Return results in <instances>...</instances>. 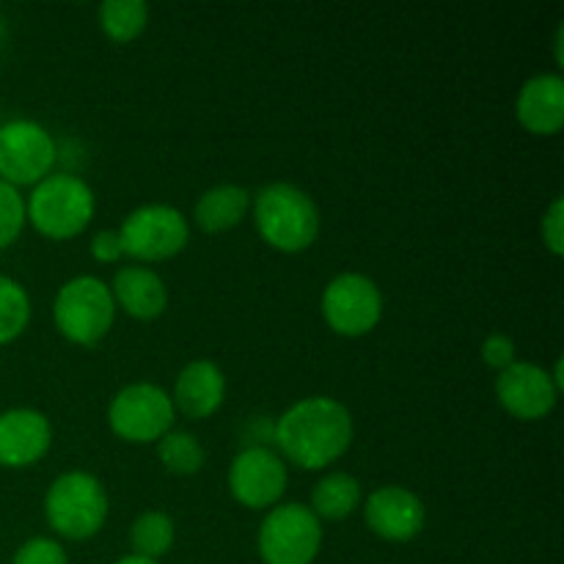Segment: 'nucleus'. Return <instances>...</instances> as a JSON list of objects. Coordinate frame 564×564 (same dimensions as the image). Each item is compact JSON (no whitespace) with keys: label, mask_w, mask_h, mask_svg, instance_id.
I'll use <instances>...</instances> for the list:
<instances>
[{"label":"nucleus","mask_w":564,"mask_h":564,"mask_svg":"<svg viewBox=\"0 0 564 564\" xmlns=\"http://www.w3.org/2000/svg\"><path fill=\"white\" fill-rule=\"evenodd\" d=\"M356 438L352 413L336 397H303L273 424V441L284 463L301 471H323L347 455Z\"/></svg>","instance_id":"f257e3e1"},{"label":"nucleus","mask_w":564,"mask_h":564,"mask_svg":"<svg viewBox=\"0 0 564 564\" xmlns=\"http://www.w3.org/2000/svg\"><path fill=\"white\" fill-rule=\"evenodd\" d=\"M257 235L279 253H303L317 242L323 215L317 202L292 182H270L251 198Z\"/></svg>","instance_id":"f03ea898"},{"label":"nucleus","mask_w":564,"mask_h":564,"mask_svg":"<svg viewBox=\"0 0 564 564\" xmlns=\"http://www.w3.org/2000/svg\"><path fill=\"white\" fill-rule=\"evenodd\" d=\"M97 213V196L83 176L58 174L44 176L25 196V224L47 240L64 242L75 240Z\"/></svg>","instance_id":"7ed1b4c3"},{"label":"nucleus","mask_w":564,"mask_h":564,"mask_svg":"<svg viewBox=\"0 0 564 564\" xmlns=\"http://www.w3.org/2000/svg\"><path fill=\"white\" fill-rule=\"evenodd\" d=\"M110 501L102 479L88 471H66L44 494V521L55 538L83 543L97 538L108 523Z\"/></svg>","instance_id":"20e7f679"},{"label":"nucleus","mask_w":564,"mask_h":564,"mask_svg":"<svg viewBox=\"0 0 564 564\" xmlns=\"http://www.w3.org/2000/svg\"><path fill=\"white\" fill-rule=\"evenodd\" d=\"M116 303L110 286L97 275H75L53 301V323L66 341L77 347H97L116 323Z\"/></svg>","instance_id":"39448f33"},{"label":"nucleus","mask_w":564,"mask_h":564,"mask_svg":"<svg viewBox=\"0 0 564 564\" xmlns=\"http://www.w3.org/2000/svg\"><path fill=\"white\" fill-rule=\"evenodd\" d=\"M323 521L306 505H275L259 523V560L262 564H314L323 551Z\"/></svg>","instance_id":"423d86ee"},{"label":"nucleus","mask_w":564,"mask_h":564,"mask_svg":"<svg viewBox=\"0 0 564 564\" xmlns=\"http://www.w3.org/2000/svg\"><path fill=\"white\" fill-rule=\"evenodd\" d=\"M124 257L141 264L169 262L180 257L191 242V220L171 204H143L135 207L119 229Z\"/></svg>","instance_id":"0eeeda50"},{"label":"nucleus","mask_w":564,"mask_h":564,"mask_svg":"<svg viewBox=\"0 0 564 564\" xmlns=\"http://www.w3.org/2000/svg\"><path fill=\"white\" fill-rule=\"evenodd\" d=\"M174 419L176 411L169 391L147 380L119 389L108 405L110 433L127 444H158L174 430Z\"/></svg>","instance_id":"6e6552de"},{"label":"nucleus","mask_w":564,"mask_h":564,"mask_svg":"<svg viewBox=\"0 0 564 564\" xmlns=\"http://www.w3.org/2000/svg\"><path fill=\"white\" fill-rule=\"evenodd\" d=\"M58 143L53 132L33 119L0 121V182L33 187L53 174Z\"/></svg>","instance_id":"1a4fd4ad"},{"label":"nucleus","mask_w":564,"mask_h":564,"mask_svg":"<svg viewBox=\"0 0 564 564\" xmlns=\"http://www.w3.org/2000/svg\"><path fill=\"white\" fill-rule=\"evenodd\" d=\"M323 319L336 336L358 339L372 334L383 319V292L369 275L339 273L325 284L319 297Z\"/></svg>","instance_id":"9d476101"},{"label":"nucleus","mask_w":564,"mask_h":564,"mask_svg":"<svg viewBox=\"0 0 564 564\" xmlns=\"http://www.w3.org/2000/svg\"><path fill=\"white\" fill-rule=\"evenodd\" d=\"M286 482H290L286 463L281 460L279 452L264 444H251L237 452L226 474L231 499L246 510H273L284 499Z\"/></svg>","instance_id":"9b49d317"},{"label":"nucleus","mask_w":564,"mask_h":564,"mask_svg":"<svg viewBox=\"0 0 564 564\" xmlns=\"http://www.w3.org/2000/svg\"><path fill=\"white\" fill-rule=\"evenodd\" d=\"M560 394L551 372L540 364L516 361L496 375V400L521 422H543L556 408Z\"/></svg>","instance_id":"f8f14e48"},{"label":"nucleus","mask_w":564,"mask_h":564,"mask_svg":"<svg viewBox=\"0 0 564 564\" xmlns=\"http://www.w3.org/2000/svg\"><path fill=\"white\" fill-rule=\"evenodd\" d=\"M364 521L375 538L386 543H411L424 532L427 507L402 485H383L364 499Z\"/></svg>","instance_id":"ddd939ff"},{"label":"nucleus","mask_w":564,"mask_h":564,"mask_svg":"<svg viewBox=\"0 0 564 564\" xmlns=\"http://www.w3.org/2000/svg\"><path fill=\"white\" fill-rule=\"evenodd\" d=\"M53 446V424L36 408L0 413V468H31Z\"/></svg>","instance_id":"4468645a"},{"label":"nucleus","mask_w":564,"mask_h":564,"mask_svg":"<svg viewBox=\"0 0 564 564\" xmlns=\"http://www.w3.org/2000/svg\"><path fill=\"white\" fill-rule=\"evenodd\" d=\"M516 119L538 138L560 135L564 127V80L560 72L529 77L516 97Z\"/></svg>","instance_id":"2eb2a0df"},{"label":"nucleus","mask_w":564,"mask_h":564,"mask_svg":"<svg viewBox=\"0 0 564 564\" xmlns=\"http://www.w3.org/2000/svg\"><path fill=\"white\" fill-rule=\"evenodd\" d=\"M226 400V375L209 358H196V361L185 364L174 380V391H171V402L174 411H180L187 419H209L213 413L220 411Z\"/></svg>","instance_id":"dca6fc26"},{"label":"nucleus","mask_w":564,"mask_h":564,"mask_svg":"<svg viewBox=\"0 0 564 564\" xmlns=\"http://www.w3.org/2000/svg\"><path fill=\"white\" fill-rule=\"evenodd\" d=\"M108 286L116 308L141 323L163 317L169 308V286H165L163 275L154 273L147 264H124L116 270L113 284Z\"/></svg>","instance_id":"f3484780"},{"label":"nucleus","mask_w":564,"mask_h":564,"mask_svg":"<svg viewBox=\"0 0 564 564\" xmlns=\"http://www.w3.org/2000/svg\"><path fill=\"white\" fill-rule=\"evenodd\" d=\"M251 191L235 182H224L198 196L193 207V220L207 235H224V231L237 229L251 213Z\"/></svg>","instance_id":"a211bd4d"},{"label":"nucleus","mask_w":564,"mask_h":564,"mask_svg":"<svg viewBox=\"0 0 564 564\" xmlns=\"http://www.w3.org/2000/svg\"><path fill=\"white\" fill-rule=\"evenodd\" d=\"M364 505V488L352 474L334 471L325 474L312 490V507L308 510L319 521H345Z\"/></svg>","instance_id":"6ab92c4d"},{"label":"nucleus","mask_w":564,"mask_h":564,"mask_svg":"<svg viewBox=\"0 0 564 564\" xmlns=\"http://www.w3.org/2000/svg\"><path fill=\"white\" fill-rule=\"evenodd\" d=\"M176 543V523L169 512L147 510L132 521L130 545L132 554L147 556V560L160 562Z\"/></svg>","instance_id":"aec40b11"},{"label":"nucleus","mask_w":564,"mask_h":564,"mask_svg":"<svg viewBox=\"0 0 564 564\" xmlns=\"http://www.w3.org/2000/svg\"><path fill=\"white\" fill-rule=\"evenodd\" d=\"M99 28L116 44H130L147 31L149 6L143 0H105L97 9Z\"/></svg>","instance_id":"412c9836"},{"label":"nucleus","mask_w":564,"mask_h":564,"mask_svg":"<svg viewBox=\"0 0 564 564\" xmlns=\"http://www.w3.org/2000/svg\"><path fill=\"white\" fill-rule=\"evenodd\" d=\"M158 460L163 468L176 477H193L207 463V452H204L202 441L185 430H171L158 441Z\"/></svg>","instance_id":"4be33fe9"},{"label":"nucleus","mask_w":564,"mask_h":564,"mask_svg":"<svg viewBox=\"0 0 564 564\" xmlns=\"http://www.w3.org/2000/svg\"><path fill=\"white\" fill-rule=\"evenodd\" d=\"M31 295L11 275L0 273V347L20 339L31 323Z\"/></svg>","instance_id":"5701e85b"},{"label":"nucleus","mask_w":564,"mask_h":564,"mask_svg":"<svg viewBox=\"0 0 564 564\" xmlns=\"http://www.w3.org/2000/svg\"><path fill=\"white\" fill-rule=\"evenodd\" d=\"M25 229V196L0 182V251L14 246Z\"/></svg>","instance_id":"b1692460"},{"label":"nucleus","mask_w":564,"mask_h":564,"mask_svg":"<svg viewBox=\"0 0 564 564\" xmlns=\"http://www.w3.org/2000/svg\"><path fill=\"white\" fill-rule=\"evenodd\" d=\"M11 564H69V556L55 538H31L14 551Z\"/></svg>","instance_id":"393cba45"},{"label":"nucleus","mask_w":564,"mask_h":564,"mask_svg":"<svg viewBox=\"0 0 564 564\" xmlns=\"http://www.w3.org/2000/svg\"><path fill=\"white\" fill-rule=\"evenodd\" d=\"M479 356H482L485 367H490L494 372H501V369H507L510 364L518 361L516 339L507 334H501V330H496V334H490L488 339L482 341V347H479Z\"/></svg>","instance_id":"a878e982"},{"label":"nucleus","mask_w":564,"mask_h":564,"mask_svg":"<svg viewBox=\"0 0 564 564\" xmlns=\"http://www.w3.org/2000/svg\"><path fill=\"white\" fill-rule=\"evenodd\" d=\"M540 235H543V246L549 248V253L562 257L564 253V198L556 196L549 204V209L543 213L540 220Z\"/></svg>","instance_id":"bb28decb"},{"label":"nucleus","mask_w":564,"mask_h":564,"mask_svg":"<svg viewBox=\"0 0 564 564\" xmlns=\"http://www.w3.org/2000/svg\"><path fill=\"white\" fill-rule=\"evenodd\" d=\"M91 257L99 264H116L124 259V248H121V237L116 229H102L91 237Z\"/></svg>","instance_id":"cd10ccee"},{"label":"nucleus","mask_w":564,"mask_h":564,"mask_svg":"<svg viewBox=\"0 0 564 564\" xmlns=\"http://www.w3.org/2000/svg\"><path fill=\"white\" fill-rule=\"evenodd\" d=\"M113 564H160V562L147 560V556H138V554H127V556H121V560H116Z\"/></svg>","instance_id":"c85d7f7f"},{"label":"nucleus","mask_w":564,"mask_h":564,"mask_svg":"<svg viewBox=\"0 0 564 564\" xmlns=\"http://www.w3.org/2000/svg\"><path fill=\"white\" fill-rule=\"evenodd\" d=\"M562 33L564 28H556V36H554V53H556V64H562Z\"/></svg>","instance_id":"c756f323"},{"label":"nucleus","mask_w":564,"mask_h":564,"mask_svg":"<svg viewBox=\"0 0 564 564\" xmlns=\"http://www.w3.org/2000/svg\"><path fill=\"white\" fill-rule=\"evenodd\" d=\"M3 39H6V22L3 17H0V44H3Z\"/></svg>","instance_id":"7c9ffc66"}]
</instances>
